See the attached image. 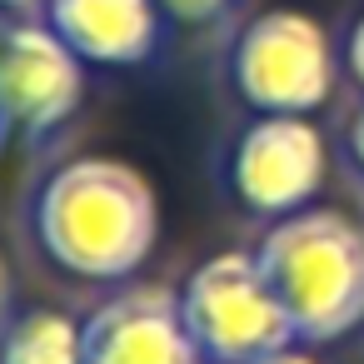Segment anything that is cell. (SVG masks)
Listing matches in <instances>:
<instances>
[{
    "label": "cell",
    "mask_w": 364,
    "mask_h": 364,
    "mask_svg": "<svg viewBox=\"0 0 364 364\" xmlns=\"http://www.w3.org/2000/svg\"><path fill=\"white\" fill-rule=\"evenodd\" d=\"M329 175V145L309 115H255L230 150V190L259 220L309 210Z\"/></svg>",
    "instance_id": "5"
},
{
    "label": "cell",
    "mask_w": 364,
    "mask_h": 364,
    "mask_svg": "<svg viewBox=\"0 0 364 364\" xmlns=\"http://www.w3.org/2000/svg\"><path fill=\"white\" fill-rule=\"evenodd\" d=\"M230 75L255 115H314L334 95L339 55L329 31L309 11L274 6L240 31L230 50Z\"/></svg>",
    "instance_id": "4"
},
{
    "label": "cell",
    "mask_w": 364,
    "mask_h": 364,
    "mask_svg": "<svg viewBox=\"0 0 364 364\" xmlns=\"http://www.w3.org/2000/svg\"><path fill=\"white\" fill-rule=\"evenodd\" d=\"M185 324L210 364H250L294 344V319L255 250H220L180 289Z\"/></svg>",
    "instance_id": "3"
},
{
    "label": "cell",
    "mask_w": 364,
    "mask_h": 364,
    "mask_svg": "<svg viewBox=\"0 0 364 364\" xmlns=\"http://www.w3.org/2000/svg\"><path fill=\"white\" fill-rule=\"evenodd\" d=\"M0 364H85V319L65 309H26L0 334Z\"/></svg>",
    "instance_id": "9"
},
{
    "label": "cell",
    "mask_w": 364,
    "mask_h": 364,
    "mask_svg": "<svg viewBox=\"0 0 364 364\" xmlns=\"http://www.w3.org/2000/svg\"><path fill=\"white\" fill-rule=\"evenodd\" d=\"M255 255L294 319V339L329 344L364 324V230L349 215L309 205L269 220Z\"/></svg>",
    "instance_id": "2"
},
{
    "label": "cell",
    "mask_w": 364,
    "mask_h": 364,
    "mask_svg": "<svg viewBox=\"0 0 364 364\" xmlns=\"http://www.w3.org/2000/svg\"><path fill=\"white\" fill-rule=\"evenodd\" d=\"M46 21L85 65H145L160 46V0H50Z\"/></svg>",
    "instance_id": "8"
},
{
    "label": "cell",
    "mask_w": 364,
    "mask_h": 364,
    "mask_svg": "<svg viewBox=\"0 0 364 364\" xmlns=\"http://www.w3.org/2000/svg\"><path fill=\"white\" fill-rule=\"evenodd\" d=\"M0 135H6V120H0Z\"/></svg>",
    "instance_id": "16"
},
{
    "label": "cell",
    "mask_w": 364,
    "mask_h": 364,
    "mask_svg": "<svg viewBox=\"0 0 364 364\" xmlns=\"http://www.w3.org/2000/svg\"><path fill=\"white\" fill-rule=\"evenodd\" d=\"M250 364H319L309 349H299V339L294 344H284V349H269V354H259V359H250Z\"/></svg>",
    "instance_id": "12"
},
{
    "label": "cell",
    "mask_w": 364,
    "mask_h": 364,
    "mask_svg": "<svg viewBox=\"0 0 364 364\" xmlns=\"http://www.w3.org/2000/svg\"><path fill=\"white\" fill-rule=\"evenodd\" d=\"M50 0H0V11H11V16H31V11H46Z\"/></svg>",
    "instance_id": "14"
},
{
    "label": "cell",
    "mask_w": 364,
    "mask_h": 364,
    "mask_svg": "<svg viewBox=\"0 0 364 364\" xmlns=\"http://www.w3.org/2000/svg\"><path fill=\"white\" fill-rule=\"evenodd\" d=\"M85 95V60L55 36L50 21L0 26V120L21 135H46L75 115Z\"/></svg>",
    "instance_id": "6"
},
{
    "label": "cell",
    "mask_w": 364,
    "mask_h": 364,
    "mask_svg": "<svg viewBox=\"0 0 364 364\" xmlns=\"http://www.w3.org/2000/svg\"><path fill=\"white\" fill-rule=\"evenodd\" d=\"M36 240L55 269L85 284H120L155 255L160 195L130 160L75 155L36 195Z\"/></svg>",
    "instance_id": "1"
},
{
    "label": "cell",
    "mask_w": 364,
    "mask_h": 364,
    "mask_svg": "<svg viewBox=\"0 0 364 364\" xmlns=\"http://www.w3.org/2000/svg\"><path fill=\"white\" fill-rule=\"evenodd\" d=\"M6 309H11V264L0 255V319H6Z\"/></svg>",
    "instance_id": "15"
},
{
    "label": "cell",
    "mask_w": 364,
    "mask_h": 364,
    "mask_svg": "<svg viewBox=\"0 0 364 364\" xmlns=\"http://www.w3.org/2000/svg\"><path fill=\"white\" fill-rule=\"evenodd\" d=\"M230 0H160L165 21H180V26H210Z\"/></svg>",
    "instance_id": "10"
},
{
    "label": "cell",
    "mask_w": 364,
    "mask_h": 364,
    "mask_svg": "<svg viewBox=\"0 0 364 364\" xmlns=\"http://www.w3.org/2000/svg\"><path fill=\"white\" fill-rule=\"evenodd\" d=\"M85 364H210V359L200 354L175 289L130 284L90 309Z\"/></svg>",
    "instance_id": "7"
},
{
    "label": "cell",
    "mask_w": 364,
    "mask_h": 364,
    "mask_svg": "<svg viewBox=\"0 0 364 364\" xmlns=\"http://www.w3.org/2000/svg\"><path fill=\"white\" fill-rule=\"evenodd\" d=\"M344 65H349V80L364 90V11L354 16L349 26V41H344Z\"/></svg>",
    "instance_id": "11"
},
{
    "label": "cell",
    "mask_w": 364,
    "mask_h": 364,
    "mask_svg": "<svg viewBox=\"0 0 364 364\" xmlns=\"http://www.w3.org/2000/svg\"><path fill=\"white\" fill-rule=\"evenodd\" d=\"M349 155H354V165L364 170V105H359V115L349 120Z\"/></svg>",
    "instance_id": "13"
}]
</instances>
